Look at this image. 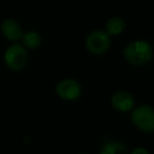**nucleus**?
<instances>
[{"label":"nucleus","instance_id":"1","mask_svg":"<svg viewBox=\"0 0 154 154\" xmlns=\"http://www.w3.org/2000/svg\"><path fill=\"white\" fill-rule=\"evenodd\" d=\"M153 47L147 40L137 39L129 42L124 49V56L127 61L135 66H141L149 62L153 57Z\"/></svg>","mask_w":154,"mask_h":154},{"label":"nucleus","instance_id":"2","mask_svg":"<svg viewBox=\"0 0 154 154\" xmlns=\"http://www.w3.org/2000/svg\"><path fill=\"white\" fill-rule=\"evenodd\" d=\"M5 62L11 70L18 71L24 68L28 61V52L21 43H12L7 48L5 52Z\"/></svg>","mask_w":154,"mask_h":154},{"label":"nucleus","instance_id":"3","mask_svg":"<svg viewBox=\"0 0 154 154\" xmlns=\"http://www.w3.org/2000/svg\"><path fill=\"white\" fill-rule=\"evenodd\" d=\"M132 122L145 132L154 131V108L149 105H140L131 114Z\"/></svg>","mask_w":154,"mask_h":154},{"label":"nucleus","instance_id":"4","mask_svg":"<svg viewBox=\"0 0 154 154\" xmlns=\"http://www.w3.org/2000/svg\"><path fill=\"white\" fill-rule=\"evenodd\" d=\"M111 45V36L105 30H94L86 37V47L93 54H103Z\"/></svg>","mask_w":154,"mask_h":154},{"label":"nucleus","instance_id":"5","mask_svg":"<svg viewBox=\"0 0 154 154\" xmlns=\"http://www.w3.org/2000/svg\"><path fill=\"white\" fill-rule=\"evenodd\" d=\"M55 89L58 96L66 100H74L82 94V86L73 78H64L58 82Z\"/></svg>","mask_w":154,"mask_h":154},{"label":"nucleus","instance_id":"6","mask_svg":"<svg viewBox=\"0 0 154 154\" xmlns=\"http://www.w3.org/2000/svg\"><path fill=\"white\" fill-rule=\"evenodd\" d=\"M111 103L118 111L127 112L134 107V97L128 91L119 90L113 93L111 97Z\"/></svg>","mask_w":154,"mask_h":154},{"label":"nucleus","instance_id":"7","mask_svg":"<svg viewBox=\"0 0 154 154\" xmlns=\"http://www.w3.org/2000/svg\"><path fill=\"white\" fill-rule=\"evenodd\" d=\"M1 33L10 40H18L23 36V31L20 23L14 18H5L0 24Z\"/></svg>","mask_w":154,"mask_h":154},{"label":"nucleus","instance_id":"8","mask_svg":"<svg viewBox=\"0 0 154 154\" xmlns=\"http://www.w3.org/2000/svg\"><path fill=\"white\" fill-rule=\"evenodd\" d=\"M126 28V21L120 16H113L106 22V32L111 35H118Z\"/></svg>","mask_w":154,"mask_h":154},{"label":"nucleus","instance_id":"9","mask_svg":"<svg viewBox=\"0 0 154 154\" xmlns=\"http://www.w3.org/2000/svg\"><path fill=\"white\" fill-rule=\"evenodd\" d=\"M99 154H129L128 148L117 140H109L101 147Z\"/></svg>","mask_w":154,"mask_h":154},{"label":"nucleus","instance_id":"10","mask_svg":"<svg viewBox=\"0 0 154 154\" xmlns=\"http://www.w3.org/2000/svg\"><path fill=\"white\" fill-rule=\"evenodd\" d=\"M41 35L39 34L37 31H28V32L23 33L22 36V42L26 48L29 49H35L41 43Z\"/></svg>","mask_w":154,"mask_h":154},{"label":"nucleus","instance_id":"11","mask_svg":"<svg viewBox=\"0 0 154 154\" xmlns=\"http://www.w3.org/2000/svg\"><path fill=\"white\" fill-rule=\"evenodd\" d=\"M131 154H150V153L148 152L147 149H145V148H143V147H136V148H134V149L132 150Z\"/></svg>","mask_w":154,"mask_h":154},{"label":"nucleus","instance_id":"12","mask_svg":"<svg viewBox=\"0 0 154 154\" xmlns=\"http://www.w3.org/2000/svg\"><path fill=\"white\" fill-rule=\"evenodd\" d=\"M80 154H85V153H80Z\"/></svg>","mask_w":154,"mask_h":154}]
</instances>
